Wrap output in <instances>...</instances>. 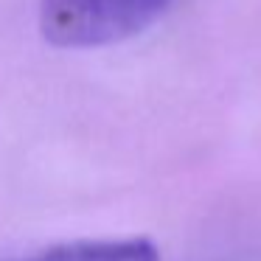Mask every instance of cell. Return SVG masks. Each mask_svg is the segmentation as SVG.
<instances>
[{"label": "cell", "instance_id": "cell-1", "mask_svg": "<svg viewBox=\"0 0 261 261\" xmlns=\"http://www.w3.org/2000/svg\"><path fill=\"white\" fill-rule=\"evenodd\" d=\"M171 0H42L40 25L59 48H98L141 34Z\"/></svg>", "mask_w": 261, "mask_h": 261}, {"label": "cell", "instance_id": "cell-2", "mask_svg": "<svg viewBox=\"0 0 261 261\" xmlns=\"http://www.w3.org/2000/svg\"><path fill=\"white\" fill-rule=\"evenodd\" d=\"M25 261H160V253L152 239L126 236L59 244V247H51Z\"/></svg>", "mask_w": 261, "mask_h": 261}]
</instances>
